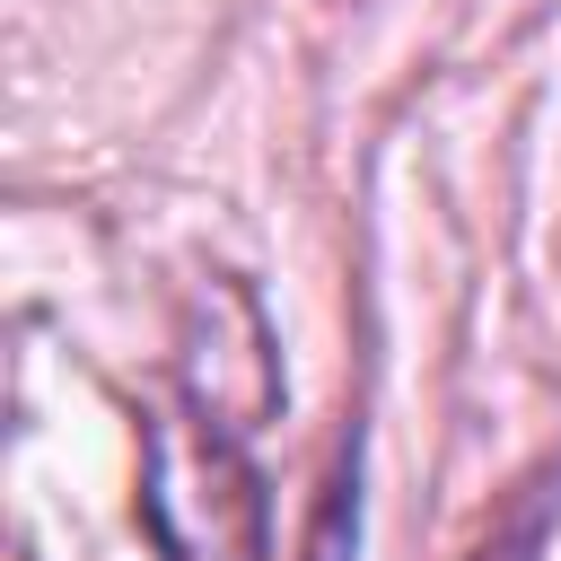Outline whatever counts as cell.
<instances>
[{
  "label": "cell",
  "instance_id": "cell-1",
  "mask_svg": "<svg viewBox=\"0 0 561 561\" xmlns=\"http://www.w3.org/2000/svg\"><path fill=\"white\" fill-rule=\"evenodd\" d=\"M351 552H359V421H351L342 447H333V473H324V500H316V517H307L298 561H351Z\"/></svg>",
  "mask_w": 561,
  "mask_h": 561
},
{
  "label": "cell",
  "instance_id": "cell-2",
  "mask_svg": "<svg viewBox=\"0 0 561 561\" xmlns=\"http://www.w3.org/2000/svg\"><path fill=\"white\" fill-rule=\"evenodd\" d=\"M543 526H552V473H535V482H517V500H508V517L473 543V561H535L543 552Z\"/></svg>",
  "mask_w": 561,
  "mask_h": 561
}]
</instances>
